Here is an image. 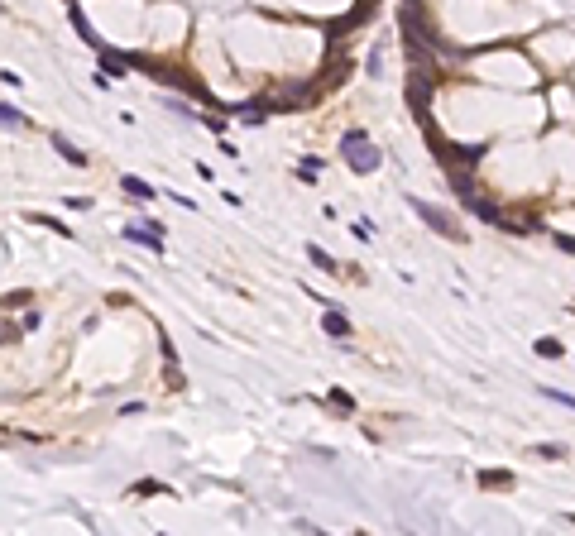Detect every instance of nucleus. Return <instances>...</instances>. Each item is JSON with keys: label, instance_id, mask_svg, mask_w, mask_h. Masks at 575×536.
Returning a JSON list of instances; mask_svg holds the SVG:
<instances>
[{"label": "nucleus", "instance_id": "f257e3e1", "mask_svg": "<svg viewBox=\"0 0 575 536\" xmlns=\"http://www.w3.org/2000/svg\"><path fill=\"white\" fill-rule=\"evenodd\" d=\"M341 154H345V163L355 168V173H374L383 163V154L369 144V134H359V130H350L345 139H341Z\"/></svg>", "mask_w": 575, "mask_h": 536}, {"label": "nucleus", "instance_id": "f03ea898", "mask_svg": "<svg viewBox=\"0 0 575 536\" xmlns=\"http://www.w3.org/2000/svg\"><path fill=\"white\" fill-rule=\"evenodd\" d=\"M412 211L422 215V220H427L437 235H446V240H456V244H465V230H461V225H456V220H451L446 211H437L432 201H412Z\"/></svg>", "mask_w": 575, "mask_h": 536}, {"label": "nucleus", "instance_id": "7ed1b4c3", "mask_svg": "<svg viewBox=\"0 0 575 536\" xmlns=\"http://www.w3.org/2000/svg\"><path fill=\"white\" fill-rule=\"evenodd\" d=\"M408 101H412V110H417V120L427 125V101H432V81H427V77H412V81H408Z\"/></svg>", "mask_w": 575, "mask_h": 536}, {"label": "nucleus", "instance_id": "20e7f679", "mask_svg": "<svg viewBox=\"0 0 575 536\" xmlns=\"http://www.w3.org/2000/svg\"><path fill=\"white\" fill-rule=\"evenodd\" d=\"M322 330H326V335H336V340H345V335H350V321H345L336 307H326V311H322Z\"/></svg>", "mask_w": 575, "mask_h": 536}, {"label": "nucleus", "instance_id": "39448f33", "mask_svg": "<svg viewBox=\"0 0 575 536\" xmlns=\"http://www.w3.org/2000/svg\"><path fill=\"white\" fill-rule=\"evenodd\" d=\"M53 149H58V154H62L67 163H72V168H86V154H82V149H72L67 139H53Z\"/></svg>", "mask_w": 575, "mask_h": 536}, {"label": "nucleus", "instance_id": "423d86ee", "mask_svg": "<svg viewBox=\"0 0 575 536\" xmlns=\"http://www.w3.org/2000/svg\"><path fill=\"white\" fill-rule=\"evenodd\" d=\"M120 187L130 192V196H139V201H149V196H154V187H149V182H144V177H135V173H130V177H125V182H120Z\"/></svg>", "mask_w": 575, "mask_h": 536}, {"label": "nucleus", "instance_id": "0eeeda50", "mask_svg": "<svg viewBox=\"0 0 575 536\" xmlns=\"http://www.w3.org/2000/svg\"><path fill=\"white\" fill-rule=\"evenodd\" d=\"M307 259H312L317 268H326V273H336V259H331V254L322 249V244H307Z\"/></svg>", "mask_w": 575, "mask_h": 536}, {"label": "nucleus", "instance_id": "6e6552de", "mask_svg": "<svg viewBox=\"0 0 575 536\" xmlns=\"http://www.w3.org/2000/svg\"><path fill=\"white\" fill-rule=\"evenodd\" d=\"M29 225H44V230H58V235H72V225H62V220H53V215H25Z\"/></svg>", "mask_w": 575, "mask_h": 536}, {"label": "nucleus", "instance_id": "1a4fd4ad", "mask_svg": "<svg viewBox=\"0 0 575 536\" xmlns=\"http://www.w3.org/2000/svg\"><path fill=\"white\" fill-rule=\"evenodd\" d=\"M72 25H77V34H82V39L91 43V48H101V43H96V34H91V25H86V15L77 10V5H72Z\"/></svg>", "mask_w": 575, "mask_h": 536}, {"label": "nucleus", "instance_id": "9d476101", "mask_svg": "<svg viewBox=\"0 0 575 536\" xmlns=\"http://www.w3.org/2000/svg\"><path fill=\"white\" fill-rule=\"evenodd\" d=\"M130 493H139V498H154V493H168L164 483H154V479H144V483H135Z\"/></svg>", "mask_w": 575, "mask_h": 536}, {"label": "nucleus", "instance_id": "9b49d317", "mask_svg": "<svg viewBox=\"0 0 575 536\" xmlns=\"http://www.w3.org/2000/svg\"><path fill=\"white\" fill-rule=\"evenodd\" d=\"M532 455H537V460H561V455H566V445H537Z\"/></svg>", "mask_w": 575, "mask_h": 536}, {"label": "nucleus", "instance_id": "f8f14e48", "mask_svg": "<svg viewBox=\"0 0 575 536\" xmlns=\"http://www.w3.org/2000/svg\"><path fill=\"white\" fill-rule=\"evenodd\" d=\"M542 398L561 402V407H575V398H571V393H561V388H542Z\"/></svg>", "mask_w": 575, "mask_h": 536}, {"label": "nucleus", "instance_id": "ddd939ff", "mask_svg": "<svg viewBox=\"0 0 575 536\" xmlns=\"http://www.w3.org/2000/svg\"><path fill=\"white\" fill-rule=\"evenodd\" d=\"M537 354L551 359V354H561V340H537Z\"/></svg>", "mask_w": 575, "mask_h": 536}, {"label": "nucleus", "instance_id": "4468645a", "mask_svg": "<svg viewBox=\"0 0 575 536\" xmlns=\"http://www.w3.org/2000/svg\"><path fill=\"white\" fill-rule=\"evenodd\" d=\"M480 483H508V469H484Z\"/></svg>", "mask_w": 575, "mask_h": 536}, {"label": "nucleus", "instance_id": "2eb2a0df", "mask_svg": "<svg viewBox=\"0 0 575 536\" xmlns=\"http://www.w3.org/2000/svg\"><path fill=\"white\" fill-rule=\"evenodd\" d=\"M350 230H355L359 240H369V235H374V220H355V225H350Z\"/></svg>", "mask_w": 575, "mask_h": 536}, {"label": "nucleus", "instance_id": "dca6fc26", "mask_svg": "<svg viewBox=\"0 0 575 536\" xmlns=\"http://www.w3.org/2000/svg\"><path fill=\"white\" fill-rule=\"evenodd\" d=\"M556 244H561V249H571V254H575V240H571V235H556Z\"/></svg>", "mask_w": 575, "mask_h": 536}]
</instances>
